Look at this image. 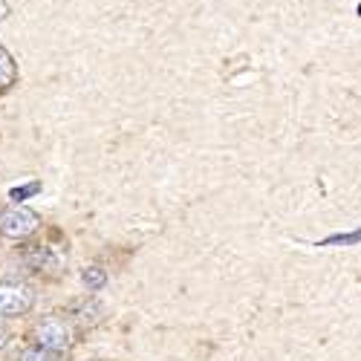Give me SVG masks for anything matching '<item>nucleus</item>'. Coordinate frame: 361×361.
<instances>
[{"label": "nucleus", "mask_w": 361, "mask_h": 361, "mask_svg": "<svg viewBox=\"0 0 361 361\" xmlns=\"http://www.w3.org/2000/svg\"><path fill=\"white\" fill-rule=\"evenodd\" d=\"M35 344L38 347H44V350H49V353H64V350H70L73 347V326H70V321L67 318H61V315H47V318H41L38 324H35Z\"/></svg>", "instance_id": "nucleus-1"}, {"label": "nucleus", "mask_w": 361, "mask_h": 361, "mask_svg": "<svg viewBox=\"0 0 361 361\" xmlns=\"http://www.w3.org/2000/svg\"><path fill=\"white\" fill-rule=\"evenodd\" d=\"M35 304V292L23 281H0V315H26Z\"/></svg>", "instance_id": "nucleus-2"}, {"label": "nucleus", "mask_w": 361, "mask_h": 361, "mask_svg": "<svg viewBox=\"0 0 361 361\" xmlns=\"http://www.w3.org/2000/svg\"><path fill=\"white\" fill-rule=\"evenodd\" d=\"M38 214L29 212L23 205H9L0 212V234L4 237H12V240H23L29 237L35 228H38Z\"/></svg>", "instance_id": "nucleus-3"}, {"label": "nucleus", "mask_w": 361, "mask_h": 361, "mask_svg": "<svg viewBox=\"0 0 361 361\" xmlns=\"http://www.w3.org/2000/svg\"><path fill=\"white\" fill-rule=\"evenodd\" d=\"M23 263L32 269V272H49V269L58 266L49 246H26L23 249Z\"/></svg>", "instance_id": "nucleus-4"}, {"label": "nucleus", "mask_w": 361, "mask_h": 361, "mask_svg": "<svg viewBox=\"0 0 361 361\" xmlns=\"http://www.w3.org/2000/svg\"><path fill=\"white\" fill-rule=\"evenodd\" d=\"M15 78H18V67H15V61H12V55L0 47V93L4 90H9L12 84H15Z\"/></svg>", "instance_id": "nucleus-5"}, {"label": "nucleus", "mask_w": 361, "mask_h": 361, "mask_svg": "<svg viewBox=\"0 0 361 361\" xmlns=\"http://www.w3.org/2000/svg\"><path fill=\"white\" fill-rule=\"evenodd\" d=\"M75 312H78V321L81 324H87V326H93V324H99L102 321V304L99 300H84V304H78L75 307Z\"/></svg>", "instance_id": "nucleus-6"}, {"label": "nucleus", "mask_w": 361, "mask_h": 361, "mask_svg": "<svg viewBox=\"0 0 361 361\" xmlns=\"http://www.w3.org/2000/svg\"><path fill=\"white\" fill-rule=\"evenodd\" d=\"M81 281H84V286H87L90 292H99V289L107 283V275H104V269H99V266H90V269H84Z\"/></svg>", "instance_id": "nucleus-7"}, {"label": "nucleus", "mask_w": 361, "mask_h": 361, "mask_svg": "<svg viewBox=\"0 0 361 361\" xmlns=\"http://www.w3.org/2000/svg\"><path fill=\"white\" fill-rule=\"evenodd\" d=\"M20 361H58V353H49L44 347H29V350H23Z\"/></svg>", "instance_id": "nucleus-8"}, {"label": "nucleus", "mask_w": 361, "mask_h": 361, "mask_svg": "<svg viewBox=\"0 0 361 361\" xmlns=\"http://www.w3.org/2000/svg\"><path fill=\"white\" fill-rule=\"evenodd\" d=\"M355 240H361V231H355V234H344V237H329V240H326V246H329V243H355Z\"/></svg>", "instance_id": "nucleus-9"}, {"label": "nucleus", "mask_w": 361, "mask_h": 361, "mask_svg": "<svg viewBox=\"0 0 361 361\" xmlns=\"http://www.w3.org/2000/svg\"><path fill=\"white\" fill-rule=\"evenodd\" d=\"M35 191H38V185H29V188H20V191L15 188V191H12V200H20V197H26V194H35Z\"/></svg>", "instance_id": "nucleus-10"}, {"label": "nucleus", "mask_w": 361, "mask_h": 361, "mask_svg": "<svg viewBox=\"0 0 361 361\" xmlns=\"http://www.w3.org/2000/svg\"><path fill=\"white\" fill-rule=\"evenodd\" d=\"M6 338H9V329H6V324H4V321H0V347L6 344Z\"/></svg>", "instance_id": "nucleus-11"}]
</instances>
